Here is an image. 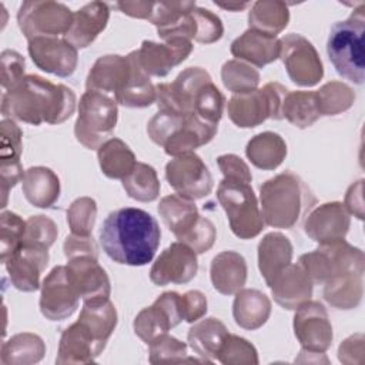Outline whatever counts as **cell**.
Wrapping results in <instances>:
<instances>
[{"mask_svg": "<svg viewBox=\"0 0 365 365\" xmlns=\"http://www.w3.org/2000/svg\"><path fill=\"white\" fill-rule=\"evenodd\" d=\"M282 117L298 128L311 127L319 117L314 91H288L282 104Z\"/></svg>", "mask_w": 365, "mask_h": 365, "instance_id": "41", "label": "cell"}, {"mask_svg": "<svg viewBox=\"0 0 365 365\" xmlns=\"http://www.w3.org/2000/svg\"><path fill=\"white\" fill-rule=\"evenodd\" d=\"M274 301L284 309H297L311 299L312 282L299 264H289L281 269L268 285Z\"/></svg>", "mask_w": 365, "mask_h": 365, "instance_id": "24", "label": "cell"}, {"mask_svg": "<svg viewBox=\"0 0 365 365\" xmlns=\"http://www.w3.org/2000/svg\"><path fill=\"white\" fill-rule=\"evenodd\" d=\"M217 198L235 237L251 240L261 234L265 222L251 184L222 178L217 190Z\"/></svg>", "mask_w": 365, "mask_h": 365, "instance_id": "6", "label": "cell"}, {"mask_svg": "<svg viewBox=\"0 0 365 365\" xmlns=\"http://www.w3.org/2000/svg\"><path fill=\"white\" fill-rule=\"evenodd\" d=\"M46 344L37 334L20 332L1 344L0 362L3 365H30L44 358Z\"/></svg>", "mask_w": 365, "mask_h": 365, "instance_id": "36", "label": "cell"}, {"mask_svg": "<svg viewBox=\"0 0 365 365\" xmlns=\"http://www.w3.org/2000/svg\"><path fill=\"white\" fill-rule=\"evenodd\" d=\"M29 56L34 66L57 77L71 76L78 63L77 48L64 37H36L29 40Z\"/></svg>", "mask_w": 365, "mask_h": 365, "instance_id": "15", "label": "cell"}, {"mask_svg": "<svg viewBox=\"0 0 365 365\" xmlns=\"http://www.w3.org/2000/svg\"><path fill=\"white\" fill-rule=\"evenodd\" d=\"M131 76V61L128 54H106L96 60L87 78V90L100 91L113 98L127 86Z\"/></svg>", "mask_w": 365, "mask_h": 365, "instance_id": "23", "label": "cell"}, {"mask_svg": "<svg viewBox=\"0 0 365 365\" xmlns=\"http://www.w3.org/2000/svg\"><path fill=\"white\" fill-rule=\"evenodd\" d=\"M127 195L140 202H151L160 195V180L154 167L137 161L130 174L121 180Z\"/></svg>", "mask_w": 365, "mask_h": 365, "instance_id": "40", "label": "cell"}, {"mask_svg": "<svg viewBox=\"0 0 365 365\" xmlns=\"http://www.w3.org/2000/svg\"><path fill=\"white\" fill-rule=\"evenodd\" d=\"M21 187L26 200L37 208H51L57 202L61 190L57 174L43 165L26 170Z\"/></svg>", "mask_w": 365, "mask_h": 365, "instance_id": "30", "label": "cell"}, {"mask_svg": "<svg viewBox=\"0 0 365 365\" xmlns=\"http://www.w3.org/2000/svg\"><path fill=\"white\" fill-rule=\"evenodd\" d=\"M57 224L50 217L41 214L31 215L26 220V232L23 244L44 247L48 250L57 240Z\"/></svg>", "mask_w": 365, "mask_h": 365, "instance_id": "49", "label": "cell"}, {"mask_svg": "<svg viewBox=\"0 0 365 365\" xmlns=\"http://www.w3.org/2000/svg\"><path fill=\"white\" fill-rule=\"evenodd\" d=\"M247 261L235 251L217 254L210 267V278L214 289L222 295H234L244 288L247 281Z\"/></svg>", "mask_w": 365, "mask_h": 365, "instance_id": "28", "label": "cell"}, {"mask_svg": "<svg viewBox=\"0 0 365 365\" xmlns=\"http://www.w3.org/2000/svg\"><path fill=\"white\" fill-rule=\"evenodd\" d=\"M66 258H73L77 255H93L98 258V248L93 235H76L70 234L63 244Z\"/></svg>", "mask_w": 365, "mask_h": 365, "instance_id": "55", "label": "cell"}, {"mask_svg": "<svg viewBox=\"0 0 365 365\" xmlns=\"http://www.w3.org/2000/svg\"><path fill=\"white\" fill-rule=\"evenodd\" d=\"M294 334L301 345V354L324 355L332 344V325L325 307L308 299L295 309Z\"/></svg>", "mask_w": 365, "mask_h": 365, "instance_id": "10", "label": "cell"}, {"mask_svg": "<svg viewBox=\"0 0 365 365\" xmlns=\"http://www.w3.org/2000/svg\"><path fill=\"white\" fill-rule=\"evenodd\" d=\"M165 178L175 194L191 201L207 197L214 187L208 167L195 153L170 160L165 165Z\"/></svg>", "mask_w": 365, "mask_h": 365, "instance_id": "11", "label": "cell"}, {"mask_svg": "<svg viewBox=\"0 0 365 365\" xmlns=\"http://www.w3.org/2000/svg\"><path fill=\"white\" fill-rule=\"evenodd\" d=\"M117 106L111 96L87 90L78 103V114L74 123L76 140L88 150H98L115 128Z\"/></svg>", "mask_w": 365, "mask_h": 365, "instance_id": "5", "label": "cell"}, {"mask_svg": "<svg viewBox=\"0 0 365 365\" xmlns=\"http://www.w3.org/2000/svg\"><path fill=\"white\" fill-rule=\"evenodd\" d=\"M157 210L164 224L177 240H181L201 217L197 205L178 194L163 197Z\"/></svg>", "mask_w": 365, "mask_h": 365, "instance_id": "33", "label": "cell"}, {"mask_svg": "<svg viewBox=\"0 0 365 365\" xmlns=\"http://www.w3.org/2000/svg\"><path fill=\"white\" fill-rule=\"evenodd\" d=\"M198 271L197 252L181 241L168 245L154 261L150 269V279L154 285L187 284Z\"/></svg>", "mask_w": 365, "mask_h": 365, "instance_id": "14", "label": "cell"}, {"mask_svg": "<svg viewBox=\"0 0 365 365\" xmlns=\"http://www.w3.org/2000/svg\"><path fill=\"white\" fill-rule=\"evenodd\" d=\"M217 361L224 365H257L258 352L250 341L228 332L218 349Z\"/></svg>", "mask_w": 365, "mask_h": 365, "instance_id": "46", "label": "cell"}, {"mask_svg": "<svg viewBox=\"0 0 365 365\" xmlns=\"http://www.w3.org/2000/svg\"><path fill=\"white\" fill-rule=\"evenodd\" d=\"M317 200L305 181L285 171L259 187V210L267 225L291 230L314 208Z\"/></svg>", "mask_w": 365, "mask_h": 365, "instance_id": "3", "label": "cell"}, {"mask_svg": "<svg viewBox=\"0 0 365 365\" xmlns=\"http://www.w3.org/2000/svg\"><path fill=\"white\" fill-rule=\"evenodd\" d=\"M26 221L11 211L0 215V261L4 264L23 244Z\"/></svg>", "mask_w": 365, "mask_h": 365, "instance_id": "45", "label": "cell"}, {"mask_svg": "<svg viewBox=\"0 0 365 365\" xmlns=\"http://www.w3.org/2000/svg\"><path fill=\"white\" fill-rule=\"evenodd\" d=\"M187 344L174 338L173 335L163 334L158 338H155L153 342L148 344V361L151 364H181V362H205L204 359H197L188 356L187 352Z\"/></svg>", "mask_w": 365, "mask_h": 365, "instance_id": "44", "label": "cell"}, {"mask_svg": "<svg viewBox=\"0 0 365 365\" xmlns=\"http://www.w3.org/2000/svg\"><path fill=\"white\" fill-rule=\"evenodd\" d=\"M288 88L277 81L250 93L232 94L227 103L230 120L240 128H254L265 120H282V104Z\"/></svg>", "mask_w": 365, "mask_h": 365, "instance_id": "7", "label": "cell"}, {"mask_svg": "<svg viewBox=\"0 0 365 365\" xmlns=\"http://www.w3.org/2000/svg\"><path fill=\"white\" fill-rule=\"evenodd\" d=\"M117 9L130 17L134 19H143V20H150L151 13H153V6L154 1H145V0H137V1H117Z\"/></svg>", "mask_w": 365, "mask_h": 365, "instance_id": "58", "label": "cell"}, {"mask_svg": "<svg viewBox=\"0 0 365 365\" xmlns=\"http://www.w3.org/2000/svg\"><path fill=\"white\" fill-rule=\"evenodd\" d=\"M78 321L103 344L117 327V309L110 299L98 302H84L78 315Z\"/></svg>", "mask_w": 365, "mask_h": 365, "instance_id": "39", "label": "cell"}, {"mask_svg": "<svg viewBox=\"0 0 365 365\" xmlns=\"http://www.w3.org/2000/svg\"><path fill=\"white\" fill-rule=\"evenodd\" d=\"M192 13L197 23V36H195L197 43L212 44L222 37L224 26L221 19L215 13L198 6H195Z\"/></svg>", "mask_w": 365, "mask_h": 365, "instance_id": "50", "label": "cell"}, {"mask_svg": "<svg viewBox=\"0 0 365 365\" xmlns=\"http://www.w3.org/2000/svg\"><path fill=\"white\" fill-rule=\"evenodd\" d=\"M76 94L64 84H54L37 74L24 76L3 91L1 115L31 125L61 124L76 111Z\"/></svg>", "mask_w": 365, "mask_h": 365, "instance_id": "2", "label": "cell"}, {"mask_svg": "<svg viewBox=\"0 0 365 365\" xmlns=\"http://www.w3.org/2000/svg\"><path fill=\"white\" fill-rule=\"evenodd\" d=\"M0 175H1V208L7 205L9 191L23 180L24 170L21 165L23 151V131L14 120L3 118L0 123Z\"/></svg>", "mask_w": 365, "mask_h": 365, "instance_id": "21", "label": "cell"}, {"mask_svg": "<svg viewBox=\"0 0 365 365\" xmlns=\"http://www.w3.org/2000/svg\"><path fill=\"white\" fill-rule=\"evenodd\" d=\"M271 315L269 298L254 288H241L235 292L232 302V317L235 324L248 331L261 328Z\"/></svg>", "mask_w": 365, "mask_h": 365, "instance_id": "29", "label": "cell"}, {"mask_svg": "<svg viewBox=\"0 0 365 365\" xmlns=\"http://www.w3.org/2000/svg\"><path fill=\"white\" fill-rule=\"evenodd\" d=\"M181 309L184 321L188 324H194L207 314V297L198 289L187 291L181 295Z\"/></svg>", "mask_w": 365, "mask_h": 365, "instance_id": "54", "label": "cell"}, {"mask_svg": "<svg viewBox=\"0 0 365 365\" xmlns=\"http://www.w3.org/2000/svg\"><path fill=\"white\" fill-rule=\"evenodd\" d=\"M131 61V76L127 86L114 97L117 104L128 108H144L155 103V86L150 76L141 68L135 50L128 54Z\"/></svg>", "mask_w": 365, "mask_h": 365, "instance_id": "35", "label": "cell"}, {"mask_svg": "<svg viewBox=\"0 0 365 365\" xmlns=\"http://www.w3.org/2000/svg\"><path fill=\"white\" fill-rule=\"evenodd\" d=\"M98 235L110 259L121 265L143 267L153 261L160 247L161 230L150 212L124 207L106 217Z\"/></svg>", "mask_w": 365, "mask_h": 365, "instance_id": "1", "label": "cell"}, {"mask_svg": "<svg viewBox=\"0 0 365 365\" xmlns=\"http://www.w3.org/2000/svg\"><path fill=\"white\" fill-rule=\"evenodd\" d=\"M184 321L181 309V295L167 291L157 297L153 305L143 308L133 322L134 334L147 345L163 334Z\"/></svg>", "mask_w": 365, "mask_h": 365, "instance_id": "12", "label": "cell"}, {"mask_svg": "<svg viewBox=\"0 0 365 365\" xmlns=\"http://www.w3.org/2000/svg\"><path fill=\"white\" fill-rule=\"evenodd\" d=\"M364 181L359 180L356 182H354L352 185H349V188L346 190L345 194V201H344V207L346 208V211L349 214H354V217H356L358 220H364Z\"/></svg>", "mask_w": 365, "mask_h": 365, "instance_id": "57", "label": "cell"}, {"mask_svg": "<svg viewBox=\"0 0 365 365\" xmlns=\"http://www.w3.org/2000/svg\"><path fill=\"white\" fill-rule=\"evenodd\" d=\"M48 264V250L37 245L21 247L4 262L11 285L23 292H34L40 285V275Z\"/></svg>", "mask_w": 365, "mask_h": 365, "instance_id": "20", "label": "cell"}, {"mask_svg": "<svg viewBox=\"0 0 365 365\" xmlns=\"http://www.w3.org/2000/svg\"><path fill=\"white\" fill-rule=\"evenodd\" d=\"M107 344L100 342L78 319L68 325L58 342L56 364L58 365H81L91 364L103 352Z\"/></svg>", "mask_w": 365, "mask_h": 365, "instance_id": "22", "label": "cell"}, {"mask_svg": "<svg viewBox=\"0 0 365 365\" xmlns=\"http://www.w3.org/2000/svg\"><path fill=\"white\" fill-rule=\"evenodd\" d=\"M110 19L108 4L104 1H91L74 13L71 27L64 38L77 50L88 47L97 36L106 29Z\"/></svg>", "mask_w": 365, "mask_h": 365, "instance_id": "26", "label": "cell"}, {"mask_svg": "<svg viewBox=\"0 0 365 365\" xmlns=\"http://www.w3.org/2000/svg\"><path fill=\"white\" fill-rule=\"evenodd\" d=\"M97 158L103 174L111 180H123L137 164L133 150L120 138H108L97 150Z\"/></svg>", "mask_w": 365, "mask_h": 365, "instance_id": "38", "label": "cell"}, {"mask_svg": "<svg viewBox=\"0 0 365 365\" xmlns=\"http://www.w3.org/2000/svg\"><path fill=\"white\" fill-rule=\"evenodd\" d=\"M40 312L48 321H63L78 308L80 295L71 284L66 265L54 267L41 282Z\"/></svg>", "mask_w": 365, "mask_h": 365, "instance_id": "13", "label": "cell"}, {"mask_svg": "<svg viewBox=\"0 0 365 365\" xmlns=\"http://www.w3.org/2000/svg\"><path fill=\"white\" fill-rule=\"evenodd\" d=\"M221 80L228 91L232 94H242L258 88L261 77L258 70L251 64L232 58L222 64Z\"/></svg>", "mask_w": 365, "mask_h": 365, "instance_id": "43", "label": "cell"}, {"mask_svg": "<svg viewBox=\"0 0 365 365\" xmlns=\"http://www.w3.org/2000/svg\"><path fill=\"white\" fill-rule=\"evenodd\" d=\"M338 359L342 364H361L364 359V335L355 334L341 342L338 348Z\"/></svg>", "mask_w": 365, "mask_h": 365, "instance_id": "56", "label": "cell"}, {"mask_svg": "<svg viewBox=\"0 0 365 365\" xmlns=\"http://www.w3.org/2000/svg\"><path fill=\"white\" fill-rule=\"evenodd\" d=\"M365 4L361 3L344 21H336L327 40V53L336 73L355 83L362 84L365 78L364 57Z\"/></svg>", "mask_w": 365, "mask_h": 365, "instance_id": "4", "label": "cell"}, {"mask_svg": "<svg viewBox=\"0 0 365 365\" xmlns=\"http://www.w3.org/2000/svg\"><path fill=\"white\" fill-rule=\"evenodd\" d=\"M228 334L227 327L214 317L201 318L188 329V346L205 362L217 361L218 349Z\"/></svg>", "mask_w": 365, "mask_h": 365, "instance_id": "32", "label": "cell"}, {"mask_svg": "<svg viewBox=\"0 0 365 365\" xmlns=\"http://www.w3.org/2000/svg\"><path fill=\"white\" fill-rule=\"evenodd\" d=\"M217 130L218 124L208 123L195 114L182 117L163 148L165 154L171 157L194 153L198 147L208 144L217 134Z\"/></svg>", "mask_w": 365, "mask_h": 365, "instance_id": "25", "label": "cell"}, {"mask_svg": "<svg viewBox=\"0 0 365 365\" xmlns=\"http://www.w3.org/2000/svg\"><path fill=\"white\" fill-rule=\"evenodd\" d=\"M321 115H338L349 110L355 101L354 90L342 81H328L314 91Z\"/></svg>", "mask_w": 365, "mask_h": 365, "instance_id": "42", "label": "cell"}, {"mask_svg": "<svg viewBox=\"0 0 365 365\" xmlns=\"http://www.w3.org/2000/svg\"><path fill=\"white\" fill-rule=\"evenodd\" d=\"M215 238H217V230L212 221L201 215L197 224L178 241L187 244L197 254H204L212 248Z\"/></svg>", "mask_w": 365, "mask_h": 365, "instance_id": "51", "label": "cell"}, {"mask_svg": "<svg viewBox=\"0 0 365 365\" xmlns=\"http://www.w3.org/2000/svg\"><path fill=\"white\" fill-rule=\"evenodd\" d=\"M0 64H1V88L6 91L16 86L23 77L26 71V61L24 57L14 51V50H3L0 56Z\"/></svg>", "mask_w": 365, "mask_h": 365, "instance_id": "52", "label": "cell"}, {"mask_svg": "<svg viewBox=\"0 0 365 365\" xmlns=\"http://www.w3.org/2000/svg\"><path fill=\"white\" fill-rule=\"evenodd\" d=\"M96 218L97 202L91 197L76 198L67 210V224L76 235H91Z\"/></svg>", "mask_w": 365, "mask_h": 365, "instance_id": "47", "label": "cell"}, {"mask_svg": "<svg viewBox=\"0 0 365 365\" xmlns=\"http://www.w3.org/2000/svg\"><path fill=\"white\" fill-rule=\"evenodd\" d=\"M73 17L74 13L63 3L27 0L17 11V24L27 41L36 37H64L71 27Z\"/></svg>", "mask_w": 365, "mask_h": 365, "instance_id": "8", "label": "cell"}, {"mask_svg": "<svg viewBox=\"0 0 365 365\" xmlns=\"http://www.w3.org/2000/svg\"><path fill=\"white\" fill-rule=\"evenodd\" d=\"M298 264L302 267L312 285H324L334 269L332 257L324 245H319L311 252L302 254L298 259Z\"/></svg>", "mask_w": 365, "mask_h": 365, "instance_id": "48", "label": "cell"}, {"mask_svg": "<svg viewBox=\"0 0 365 365\" xmlns=\"http://www.w3.org/2000/svg\"><path fill=\"white\" fill-rule=\"evenodd\" d=\"M230 51L237 60L255 67H264L279 58L281 43L274 36L248 29L231 43Z\"/></svg>", "mask_w": 365, "mask_h": 365, "instance_id": "27", "label": "cell"}, {"mask_svg": "<svg viewBox=\"0 0 365 365\" xmlns=\"http://www.w3.org/2000/svg\"><path fill=\"white\" fill-rule=\"evenodd\" d=\"M292 244L282 232H268L258 244V268L267 285L292 261Z\"/></svg>", "mask_w": 365, "mask_h": 365, "instance_id": "31", "label": "cell"}, {"mask_svg": "<svg viewBox=\"0 0 365 365\" xmlns=\"http://www.w3.org/2000/svg\"><path fill=\"white\" fill-rule=\"evenodd\" d=\"M279 58L289 80L301 87H312L324 77V66L314 44L298 33L279 38Z\"/></svg>", "mask_w": 365, "mask_h": 365, "instance_id": "9", "label": "cell"}, {"mask_svg": "<svg viewBox=\"0 0 365 365\" xmlns=\"http://www.w3.org/2000/svg\"><path fill=\"white\" fill-rule=\"evenodd\" d=\"M214 4L220 9L228 10V11H241L250 6V3H238V1H228V3H221V1H214Z\"/></svg>", "mask_w": 365, "mask_h": 365, "instance_id": "59", "label": "cell"}, {"mask_svg": "<svg viewBox=\"0 0 365 365\" xmlns=\"http://www.w3.org/2000/svg\"><path fill=\"white\" fill-rule=\"evenodd\" d=\"M245 155L259 170H275L287 157V144L279 134L264 131L248 141Z\"/></svg>", "mask_w": 365, "mask_h": 365, "instance_id": "34", "label": "cell"}, {"mask_svg": "<svg viewBox=\"0 0 365 365\" xmlns=\"http://www.w3.org/2000/svg\"><path fill=\"white\" fill-rule=\"evenodd\" d=\"M68 278L83 302H98L110 299L111 285L106 269L93 255H77L68 258L66 265Z\"/></svg>", "mask_w": 365, "mask_h": 365, "instance_id": "17", "label": "cell"}, {"mask_svg": "<svg viewBox=\"0 0 365 365\" xmlns=\"http://www.w3.org/2000/svg\"><path fill=\"white\" fill-rule=\"evenodd\" d=\"M217 164L224 178L251 184L252 175H251L250 167L241 157L235 154H222L217 158Z\"/></svg>", "mask_w": 365, "mask_h": 365, "instance_id": "53", "label": "cell"}, {"mask_svg": "<svg viewBox=\"0 0 365 365\" xmlns=\"http://www.w3.org/2000/svg\"><path fill=\"white\" fill-rule=\"evenodd\" d=\"M194 46L187 38H170L163 43L144 40L135 50L141 68L151 77H165L175 66L188 58Z\"/></svg>", "mask_w": 365, "mask_h": 365, "instance_id": "16", "label": "cell"}, {"mask_svg": "<svg viewBox=\"0 0 365 365\" xmlns=\"http://www.w3.org/2000/svg\"><path fill=\"white\" fill-rule=\"evenodd\" d=\"M351 214L342 202L331 201L314 207L305 217L304 231L318 244L345 240L351 225Z\"/></svg>", "mask_w": 365, "mask_h": 365, "instance_id": "18", "label": "cell"}, {"mask_svg": "<svg viewBox=\"0 0 365 365\" xmlns=\"http://www.w3.org/2000/svg\"><path fill=\"white\" fill-rule=\"evenodd\" d=\"M289 23V9L281 0H258L248 11L250 29L277 37Z\"/></svg>", "mask_w": 365, "mask_h": 365, "instance_id": "37", "label": "cell"}, {"mask_svg": "<svg viewBox=\"0 0 365 365\" xmlns=\"http://www.w3.org/2000/svg\"><path fill=\"white\" fill-rule=\"evenodd\" d=\"M365 261L341 265L324 284V299L336 309L356 308L364 295Z\"/></svg>", "mask_w": 365, "mask_h": 365, "instance_id": "19", "label": "cell"}]
</instances>
